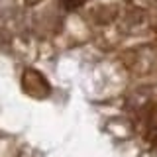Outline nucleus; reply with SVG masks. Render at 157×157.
Instances as JSON below:
<instances>
[{"label":"nucleus","instance_id":"4","mask_svg":"<svg viewBox=\"0 0 157 157\" xmlns=\"http://www.w3.org/2000/svg\"><path fill=\"white\" fill-rule=\"evenodd\" d=\"M59 2H61V6L65 10H77V8H81L86 0H59Z\"/></svg>","mask_w":157,"mask_h":157},{"label":"nucleus","instance_id":"6","mask_svg":"<svg viewBox=\"0 0 157 157\" xmlns=\"http://www.w3.org/2000/svg\"><path fill=\"white\" fill-rule=\"evenodd\" d=\"M128 2H130V0H128Z\"/></svg>","mask_w":157,"mask_h":157},{"label":"nucleus","instance_id":"1","mask_svg":"<svg viewBox=\"0 0 157 157\" xmlns=\"http://www.w3.org/2000/svg\"><path fill=\"white\" fill-rule=\"evenodd\" d=\"M122 61L128 71L136 75H149L157 69V49L151 45H136L122 53Z\"/></svg>","mask_w":157,"mask_h":157},{"label":"nucleus","instance_id":"3","mask_svg":"<svg viewBox=\"0 0 157 157\" xmlns=\"http://www.w3.org/2000/svg\"><path fill=\"white\" fill-rule=\"evenodd\" d=\"M92 16V22L98 24V26H106V24L114 22L116 16H118V8L114 4H100V6H96L94 10L90 12Z\"/></svg>","mask_w":157,"mask_h":157},{"label":"nucleus","instance_id":"2","mask_svg":"<svg viewBox=\"0 0 157 157\" xmlns=\"http://www.w3.org/2000/svg\"><path fill=\"white\" fill-rule=\"evenodd\" d=\"M22 88L28 96L33 98H45L51 92L47 78L37 71V69H26L22 75Z\"/></svg>","mask_w":157,"mask_h":157},{"label":"nucleus","instance_id":"5","mask_svg":"<svg viewBox=\"0 0 157 157\" xmlns=\"http://www.w3.org/2000/svg\"><path fill=\"white\" fill-rule=\"evenodd\" d=\"M155 41H157V37H155Z\"/></svg>","mask_w":157,"mask_h":157}]
</instances>
